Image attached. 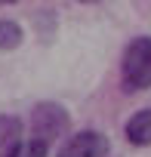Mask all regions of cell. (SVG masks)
Segmentation results:
<instances>
[{"mask_svg":"<svg viewBox=\"0 0 151 157\" xmlns=\"http://www.w3.org/2000/svg\"><path fill=\"white\" fill-rule=\"evenodd\" d=\"M0 3H13V0H0Z\"/></svg>","mask_w":151,"mask_h":157,"instance_id":"9c48e42d","label":"cell"},{"mask_svg":"<svg viewBox=\"0 0 151 157\" xmlns=\"http://www.w3.org/2000/svg\"><path fill=\"white\" fill-rule=\"evenodd\" d=\"M22 40H25V31H22L19 22L0 19V49H16Z\"/></svg>","mask_w":151,"mask_h":157,"instance_id":"8992f818","label":"cell"},{"mask_svg":"<svg viewBox=\"0 0 151 157\" xmlns=\"http://www.w3.org/2000/svg\"><path fill=\"white\" fill-rule=\"evenodd\" d=\"M123 136H126L130 145H136V148H148V145H151V108L136 111V114L126 120Z\"/></svg>","mask_w":151,"mask_h":157,"instance_id":"277c9868","label":"cell"},{"mask_svg":"<svg viewBox=\"0 0 151 157\" xmlns=\"http://www.w3.org/2000/svg\"><path fill=\"white\" fill-rule=\"evenodd\" d=\"M120 83L126 93L151 90V37H133L120 56Z\"/></svg>","mask_w":151,"mask_h":157,"instance_id":"6da1fadb","label":"cell"},{"mask_svg":"<svg viewBox=\"0 0 151 157\" xmlns=\"http://www.w3.org/2000/svg\"><path fill=\"white\" fill-rule=\"evenodd\" d=\"M22 142V123L16 117H0V157H6Z\"/></svg>","mask_w":151,"mask_h":157,"instance_id":"5b68a950","label":"cell"},{"mask_svg":"<svg viewBox=\"0 0 151 157\" xmlns=\"http://www.w3.org/2000/svg\"><path fill=\"white\" fill-rule=\"evenodd\" d=\"M80 3H99V0H80Z\"/></svg>","mask_w":151,"mask_h":157,"instance_id":"ba28073f","label":"cell"},{"mask_svg":"<svg viewBox=\"0 0 151 157\" xmlns=\"http://www.w3.org/2000/svg\"><path fill=\"white\" fill-rule=\"evenodd\" d=\"M111 142L105 132L99 129H83V132H74L59 151L56 157H108Z\"/></svg>","mask_w":151,"mask_h":157,"instance_id":"3957f363","label":"cell"},{"mask_svg":"<svg viewBox=\"0 0 151 157\" xmlns=\"http://www.w3.org/2000/svg\"><path fill=\"white\" fill-rule=\"evenodd\" d=\"M71 126V114L59 105V102H40L31 108V136L40 142H56L68 132Z\"/></svg>","mask_w":151,"mask_h":157,"instance_id":"7a4b0ae2","label":"cell"},{"mask_svg":"<svg viewBox=\"0 0 151 157\" xmlns=\"http://www.w3.org/2000/svg\"><path fill=\"white\" fill-rule=\"evenodd\" d=\"M46 154H49V145L31 136V139H22L6 157H46Z\"/></svg>","mask_w":151,"mask_h":157,"instance_id":"52a82bcc","label":"cell"}]
</instances>
